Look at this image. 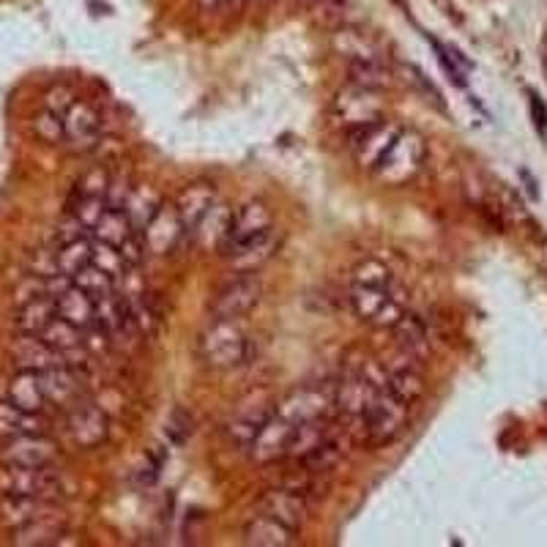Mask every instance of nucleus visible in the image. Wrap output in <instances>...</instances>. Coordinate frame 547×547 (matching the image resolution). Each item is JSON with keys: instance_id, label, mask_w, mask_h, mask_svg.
<instances>
[{"instance_id": "nucleus-24", "label": "nucleus", "mask_w": 547, "mask_h": 547, "mask_svg": "<svg viewBox=\"0 0 547 547\" xmlns=\"http://www.w3.org/2000/svg\"><path fill=\"white\" fill-rule=\"evenodd\" d=\"M55 310H58V318L69 320L80 331L91 329L96 323V301L83 288H77L74 282L63 290L61 296H55Z\"/></svg>"}, {"instance_id": "nucleus-17", "label": "nucleus", "mask_w": 547, "mask_h": 547, "mask_svg": "<svg viewBox=\"0 0 547 547\" xmlns=\"http://www.w3.org/2000/svg\"><path fill=\"white\" fill-rule=\"evenodd\" d=\"M11 362L17 370L28 372H47L52 367H61L63 353L50 348L39 334H20L14 345H11Z\"/></svg>"}, {"instance_id": "nucleus-1", "label": "nucleus", "mask_w": 547, "mask_h": 547, "mask_svg": "<svg viewBox=\"0 0 547 547\" xmlns=\"http://www.w3.org/2000/svg\"><path fill=\"white\" fill-rule=\"evenodd\" d=\"M197 353L214 370H233L252 359V340L238 320L214 318L197 340Z\"/></svg>"}, {"instance_id": "nucleus-29", "label": "nucleus", "mask_w": 547, "mask_h": 547, "mask_svg": "<svg viewBox=\"0 0 547 547\" xmlns=\"http://www.w3.org/2000/svg\"><path fill=\"white\" fill-rule=\"evenodd\" d=\"M394 340H397V348L403 353H408L411 359H422L430 353V331L424 326L422 318H416L411 312H403V318L397 320L392 326Z\"/></svg>"}, {"instance_id": "nucleus-20", "label": "nucleus", "mask_w": 547, "mask_h": 547, "mask_svg": "<svg viewBox=\"0 0 547 547\" xmlns=\"http://www.w3.org/2000/svg\"><path fill=\"white\" fill-rule=\"evenodd\" d=\"M271 228V211L269 206L263 203V200H249L241 208L233 211V222H230V233L228 241H225V247L219 249V255L222 252H228L230 247H236L241 241H247V238H255L258 233Z\"/></svg>"}, {"instance_id": "nucleus-22", "label": "nucleus", "mask_w": 547, "mask_h": 547, "mask_svg": "<svg viewBox=\"0 0 547 547\" xmlns=\"http://www.w3.org/2000/svg\"><path fill=\"white\" fill-rule=\"evenodd\" d=\"M375 392H378V389L364 378L362 370L348 372L340 381V386L334 389V405H337V411L345 413L348 419L362 422V413L367 411V405H370V400L375 397Z\"/></svg>"}, {"instance_id": "nucleus-5", "label": "nucleus", "mask_w": 547, "mask_h": 547, "mask_svg": "<svg viewBox=\"0 0 547 547\" xmlns=\"http://www.w3.org/2000/svg\"><path fill=\"white\" fill-rule=\"evenodd\" d=\"M260 299H263V282L258 274H238L217 290V296L211 301V315L238 320L255 310Z\"/></svg>"}, {"instance_id": "nucleus-26", "label": "nucleus", "mask_w": 547, "mask_h": 547, "mask_svg": "<svg viewBox=\"0 0 547 547\" xmlns=\"http://www.w3.org/2000/svg\"><path fill=\"white\" fill-rule=\"evenodd\" d=\"M42 378V389L47 403L58 405V408H74L80 403V381L66 364L61 367H52L47 372H39Z\"/></svg>"}, {"instance_id": "nucleus-7", "label": "nucleus", "mask_w": 547, "mask_h": 547, "mask_svg": "<svg viewBox=\"0 0 547 547\" xmlns=\"http://www.w3.org/2000/svg\"><path fill=\"white\" fill-rule=\"evenodd\" d=\"M348 299H351V310L356 312V318L370 326H378V329H392L405 312L403 304L394 299L392 288L353 285Z\"/></svg>"}, {"instance_id": "nucleus-44", "label": "nucleus", "mask_w": 547, "mask_h": 547, "mask_svg": "<svg viewBox=\"0 0 547 547\" xmlns=\"http://www.w3.org/2000/svg\"><path fill=\"white\" fill-rule=\"evenodd\" d=\"M353 285H370V288H392V271L381 260L367 258L353 269Z\"/></svg>"}, {"instance_id": "nucleus-42", "label": "nucleus", "mask_w": 547, "mask_h": 547, "mask_svg": "<svg viewBox=\"0 0 547 547\" xmlns=\"http://www.w3.org/2000/svg\"><path fill=\"white\" fill-rule=\"evenodd\" d=\"M33 135L39 137L47 145H61L66 143V132H63V115L52 113L47 107H42L39 113L33 115L31 121Z\"/></svg>"}, {"instance_id": "nucleus-50", "label": "nucleus", "mask_w": 547, "mask_h": 547, "mask_svg": "<svg viewBox=\"0 0 547 547\" xmlns=\"http://www.w3.org/2000/svg\"><path fill=\"white\" fill-rule=\"evenodd\" d=\"M528 104H531V118H534V126H537V132H539V135H545V129H547V107H545V102L539 99L537 93L531 91V93H528Z\"/></svg>"}, {"instance_id": "nucleus-34", "label": "nucleus", "mask_w": 547, "mask_h": 547, "mask_svg": "<svg viewBox=\"0 0 547 547\" xmlns=\"http://www.w3.org/2000/svg\"><path fill=\"white\" fill-rule=\"evenodd\" d=\"M58 315L55 310V299L50 296H39V299H31L20 304V310H17V329L20 334H42L47 329V323Z\"/></svg>"}, {"instance_id": "nucleus-8", "label": "nucleus", "mask_w": 547, "mask_h": 547, "mask_svg": "<svg viewBox=\"0 0 547 547\" xmlns=\"http://www.w3.org/2000/svg\"><path fill=\"white\" fill-rule=\"evenodd\" d=\"M334 389L326 386H299L277 405V413L290 424L301 422H318V419H329L334 411Z\"/></svg>"}, {"instance_id": "nucleus-36", "label": "nucleus", "mask_w": 547, "mask_h": 547, "mask_svg": "<svg viewBox=\"0 0 547 547\" xmlns=\"http://www.w3.org/2000/svg\"><path fill=\"white\" fill-rule=\"evenodd\" d=\"M91 233L96 236V241H104V244L121 247L126 238L135 233V228H132V222H129V217H126L121 208L107 206V211H104L102 219L96 222V228H93Z\"/></svg>"}, {"instance_id": "nucleus-15", "label": "nucleus", "mask_w": 547, "mask_h": 547, "mask_svg": "<svg viewBox=\"0 0 547 547\" xmlns=\"http://www.w3.org/2000/svg\"><path fill=\"white\" fill-rule=\"evenodd\" d=\"M110 435V419L99 405L77 403L69 411V438L80 449H96L102 446Z\"/></svg>"}, {"instance_id": "nucleus-6", "label": "nucleus", "mask_w": 547, "mask_h": 547, "mask_svg": "<svg viewBox=\"0 0 547 547\" xmlns=\"http://www.w3.org/2000/svg\"><path fill=\"white\" fill-rule=\"evenodd\" d=\"M334 118L348 132H356V129H364V126L383 121V104L378 99V91H370V88L351 83L345 91L337 93V99H334Z\"/></svg>"}, {"instance_id": "nucleus-49", "label": "nucleus", "mask_w": 547, "mask_h": 547, "mask_svg": "<svg viewBox=\"0 0 547 547\" xmlns=\"http://www.w3.org/2000/svg\"><path fill=\"white\" fill-rule=\"evenodd\" d=\"M55 236H58V241H61V244H69V241H74V238L88 236V230L80 225V219L69 217L66 222H63L61 228H58V233H55Z\"/></svg>"}, {"instance_id": "nucleus-4", "label": "nucleus", "mask_w": 547, "mask_h": 547, "mask_svg": "<svg viewBox=\"0 0 547 547\" xmlns=\"http://www.w3.org/2000/svg\"><path fill=\"white\" fill-rule=\"evenodd\" d=\"M424 156H427V145H424V137L419 132H400L394 145L389 148V154L383 156L381 165L375 167L372 173L378 181L389 186H403L408 181L419 176V170L424 165Z\"/></svg>"}, {"instance_id": "nucleus-32", "label": "nucleus", "mask_w": 547, "mask_h": 547, "mask_svg": "<svg viewBox=\"0 0 547 547\" xmlns=\"http://www.w3.org/2000/svg\"><path fill=\"white\" fill-rule=\"evenodd\" d=\"M159 206H162V195L156 192L154 186L140 184L132 186V192L126 197L124 214L129 217V222H132V228L143 233L145 225H148V222L154 219L156 211H159Z\"/></svg>"}, {"instance_id": "nucleus-45", "label": "nucleus", "mask_w": 547, "mask_h": 547, "mask_svg": "<svg viewBox=\"0 0 547 547\" xmlns=\"http://www.w3.org/2000/svg\"><path fill=\"white\" fill-rule=\"evenodd\" d=\"M104 211H107V200H102V197L80 195V200H77L72 208V217L80 219V225H83V228L91 233V230L96 228V222L102 219Z\"/></svg>"}, {"instance_id": "nucleus-3", "label": "nucleus", "mask_w": 547, "mask_h": 547, "mask_svg": "<svg viewBox=\"0 0 547 547\" xmlns=\"http://www.w3.org/2000/svg\"><path fill=\"white\" fill-rule=\"evenodd\" d=\"M66 490L61 471L52 465H6L0 468V493L3 496H36L58 501Z\"/></svg>"}, {"instance_id": "nucleus-38", "label": "nucleus", "mask_w": 547, "mask_h": 547, "mask_svg": "<svg viewBox=\"0 0 547 547\" xmlns=\"http://www.w3.org/2000/svg\"><path fill=\"white\" fill-rule=\"evenodd\" d=\"M39 337L58 353H69L83 345V331L77 329V326H72L69 320L58 318V315L47 323V329H44Z\"/></svg>"}, {"instance_id": "nucleus-21", "label": "nucleus", "mask_w": 547, "mask_h": 547, "mask_svg": "<svg viewBox=\"0 0 547 547\" xmlns=\"http://www.w3.org/2000/svg\"><path fill=\"white\" fill-rule=\"evenodd\" d=\"M386 370H389V383H386V389L411 408L419 397L424 394V378L419 367H416V359H411L408 353L400 351V356L394 359V362L386 364Z\"/></svg>"}, {"instance_id": "nucleus-48", "label": "nucleus", "mask_w": 547, "mask_h": 547, "mask_svg": "<svg viewBox=\"0 0 547 547\" xmlns=\"http://www.w3.org/2000/svg\"><path fill=\"white\" fill-rule=\"evenodd\" d=\"M118 252L124 255L126 266H140V263H143V258H145L143 233H140V230H135V233H132V236L126 238L124 244L118 247Z\"/></svg>"}, {"instance_id": "nucleus-27", "label": "nucleus", "mask_w": 547, "mask_h": 547, "mask_svg": "<svg viewBox=\"0 0 547 547\" xmlns=\"http://www.w3.org/2000/svg\"><path fill=\"white\" fill-rule=\"evenodd\" d=\"M244 542L258 547H290L296 545V531L282 526L279 520L269 515H255L244 526Z\"/></svg>"}, {"instance_id": "nucleus-52", "label": "nucleus", "mask_w": 547, "mask_h": 547, "mask_svg": "<svg viewBox=\"0 0 547 547\" xmlns=\"http://www.w3.org/2000/svg\"><path fill=\"white\" fill-rule=\"evenodd\" d=\"M241 3H249V0H241Z\"/></svg>"}, {"instance_id": "nucleus-30", "label": "nucleus", "mask_w": 547, "mask_h": 547, "mask_svg": "<svg viewBox=\"0 0 547 547\" xmlns=\"http://www.w3.org/2000/svg\"><path fill=\"white\" fill-rule=\"evenodd\" d=\"M52 501L36 496H3L0 501V520L9 528H22L28 526L31 520L42 517L44 512H50Z\"/></svg>"}, {"instance_id": "nucleus-33", "label": "nucleus", "mask_w": 547, "mask_h": 547, "mask_svg": "<svg viewBox=\"0 0 547 547\" xmlns=\"http://www.w3.org/2000/svg\"><path fill=\"white\" fill-rule=\"evenodd\" d=\"M329 419H318V422H301L293 427V435H290L288 444V460H296L301 463L304 457L310 455L312 449H318L323 444V438L329 435Z\"/></svg>"}, {"instance_id": "nucleus-39", "label": "nucleus", "mask_w": 547, "mask_h": 547, "mask_svg": "<svg viewBox=\"0 0 547 547\" xmlns=\"http://www.w3.org/2000/svg\"><path fill=\"white\" fill-rule=\"evenodd\" d=\"M348 74H351V83L370 88V91L381 93L383 88L392 85V74L383 66V61H351Z\"/></svg>"}, {"instance_id": "nucleus-46", "label": "nucleus", "mask_w": 547, "mask_h": 547, "mask_svg": "<svg viewBox=\"0 0 547 547\" xmlns=\"http://www.w3.org/2000/svg\"><path fill=\"white\" fill-rule=\"evenodd\" d=\"M110 173H107V167H91L83 178H80V184H77V192L83 197H107V189H110Z\"/></svg>"}, {"instance_id": "nucleus-9", "label": "nucleus", "mask_w": 547, "mask_h": 547, "mask_svg": "<svg viewBox=\"0 0 547 547\" xmlns=\"http://www.w3.org/2000/svg\"><path fill=\"white\" fill-rule=\"evenodd\" d=\"M403 129L397 124H386V118L378 121V124L364 126V129H356V132H348L351 137V148L353 156H356V162L364 170H375V167L381 165V159L389 154V148L394 145L397 135H400Z\"/></svg>"}, {"instance_id": "nucleus-18", "label": "nucleus", "mask_w": 547, "mask_h": 547, "mask_svg": "<svg viewBox=\"0 0 547 547\" xmlns=\"http://www.w3.org/2000/svg\"><path fill=\"white\" fill-rule=\"evenodd\" d=\"M277 408L260 403H244L225 424V438L230 446H236L241 452H247L249 444L255 441V435L260 433V427L269 422Z\"/></svg>"}, {"instance_id": "nucleus-47", "label": "nucleus", "mask_w": 547, "mask_h": 547, "mask_svg": "<svg viewBox=\"0 0 547 547\" xmlns=\"http://www.w3.org/2000/svg\"><path fill=\"white\" fill-rule=\"evenodd\" d=\"M74 102H77V96H74V91L69 85H55V88H50L47 96H44V107L58 115L66 113Z\"/></svg>"}, {"instance_id": "nucleus-51", "label": "nucleus", "mask_w": 547, "mask_h": 547, "mask_svg": "<svg viewBox=\"0 0 547 547\" xmlns=\"http://www.w3.org/2000/svg\"><path fill=\"white\" fill-rule=\"evenodd\" d=\"M197 3H200V6H203V9L214 11V9H219V6H225V3H228V0H197Z\"/></svg>"}, {"instance_id": "nucleus-35", "label": "nucleus", "mask_w": 547, "mask_h": 547, "mask_svg": "<svg viewBox=\"0 0 547 547\" xmlns=\"http://www.w3.org/2000/svg\"><path fill=\"white\" fill-rule=\"evenodd\" d=\"M342 457H345V444H342L340 438L329 430V435L323 438V444H320L318 449H312L310 455L304 457L299 465L307 471V474L320 476V474H329L331 468L340 463Z\"/></svg>"}, {"instance_id": "nucleus-19", "label": "nucleus", "mask_w": 547, "mask_h": 547, "mask_svg": "<svg viewBox=\"0 0 547 547\" xmlns=\"http://www.w3.org/2000/svg\"><path fill=\"white\" fill-rule=\"evenodd\" d=\"M69 534V520L61 512H44L42 517L31 520L28 526L14 531V545L22 547H44V545H61L63 537Z\"/></svg>"}, {"instance_id": "nucleus-12", "label": "nucleus", "mask_w": 547, "mask_h": 547, "mask_svg": "<svg viewBox=\"0 0 547 547\" xmlns=\"http://www.w3.org/2000/svg\"><path fill=\"white\" fill-rule=\"evenodd\" d=\"M258 512L260 515L274 517L282 526L293 528L299 534L301 526L307 523L310 506H307V498L296 493V490H290V487H274V490H266L258 498Z\"/></svg>"}, {"instance_id": "nucleus-31", "label": "nucleus", "mask_w": 547, "mask_h": 547, "mask_svg": "<svg viewBox=\"0 0 547 547\" xmlns=\"http://www.w3.org/2000/svg\"><path fill=\"white\" fill-rule=\"evenodd\" d=\"M9 400L14 405L25 408V411L33 413H44V408L50 405L47 403V397H44L39 372L28 370H17V375L9 381Z\"/></svg>"}, {"instance_id": "nucleus-23", "label": "nucleus", "mask_w": 547, "mask_h": 547, "mask_svg": "<svg viewBox=\"0 0 547 547\" xmlns=\"http://www.w3.org/2000/svg\"><path fill=\"white\" fill-rule=\"evenodd\" d=\"M173 203H176L178 217L184 222L186 233H192L197 222L206 217L208 208L217 203V189H214V184H208V181H195V184L184 186L181 195Z\"/></svg>"}, {"instance_id": "nucleus-11", "label": "nucleus", "mask_w": 547, "mask_h": 547, "mask_svg": "<svg viewBox=\"0 0 547 547\" xmlns=\"http://www.w3.org/2000/svg\"><path fill=\"white\" fill-rule=\"evenodd\" d=\"M184 236L186 228L181 217H178L176 203H165L162 200V206L154 214V219L143 230L145 249L154 252V255H170V252H176V247L184 241Z\"/></svg>"}, {"instance_id": "nucleus-43", "label": "nucleus", "mask_w": 547, "mask_h": 547, "mask_svg": "<svg viewBox=\"0 0 547 547\" xmlns=\"http://www.w3.org/2000/svg\"><path fill=\"white\" fill-rule=\"evenodd\" d=\"M72 282L77 285V288H83L88 296H93V301L102 299V296H107V293H113L115 288V279L107 277L104 271H99L96 266H85L83 271H77L72 277Z\"/></svg>"}, {"instance_id": "nucleus-2", "label": "nucleus", "mask_w": 547, "mask_h": 547, "mask_svg": "<svg viewBox=\"0 0 547 547\" xmlns=\"http://www.w3.org/2000/svg\"><path fill=\"white\" fill-rule=\"evenodd\" d=\"M362 435L370 446H389L408 427V405L400 403L389 389H378L362 413Z\"/></svg>"}, {"instance_id": "nucleus-25", "label": "nucleus", "mask_w": 547, "mask_h": 547, "mask_svg": "<svg viewBox=\"0 0 547 547\" xmlns=\"http://www.w3.org/2000/svg\"><path fill=\"white\" fill-rule=\"evenodd\" d=\"M230 222H233V208L217 200V203L206 211V217L200 219V222L195 225V230H192L197 247H203V249L225 247V241H228V233H230Z\"/></svg>"}, {"instance_id": "nucleus-41", "label": "nucleus", "mask_w": 547, "mask_h": 547, "mask_svg": "<svg viewBox=\"0 0 547 547\" xmlns=\"http://www.w3.org/2000/svg\"><path fill=\"white\" fill-rule=\"evenodd\" d=\"M91 266L104 271L107 277L121 279L126 274V260L113 244H104V241H93L91 249Z\"/></svg>"}, {"instance_id": "nucleus-16", "label": "nucleus", "mask_w": 547, "mask_h": 547, "mask_svg": "<svg viewBox=\"0 0 547 547\" xmlns=\"http://www.w3.org/2000/svg\"><path fill=\"white\" fill-rule=\"evenodd\" d=\"M293 427H296V424H290L288 419H282V416L274 411V416L260 427V433L255 435V441L249 444L247 449L249 457L260 465H269L282 460V457L288 455V444H290V435H293Z\"/></svg>"}, {"instance_id": "nucleus-40", "label": "nucleus", "mask_w": 547, "mask_h": 547, "mask_svg": "<svg viewBox=\"0 0 547 547\" xmlns=\"http://www.w3.org/2000/svg\"><path fill=\"white\" fill-rule=\"evenodd\" d=\"M334 44H337V50L351 61H381V55H378V47L370 42V39H364L359 31H340L334 36Z\"/></svg>"}, {"instance_id": "nucleus-37", "label": "nucleus", "mask_w": 547, "mask_h": 547, "mask_svg": "<svg viewBox=\"0 0 547 547\" xmlns=\"http://www.w3.org/2000/svg\"><path fill=\"white\" fill-rule=\"evenodd\" d=\"M91 249L93 241H88V236L74 238L69 244H61L55 249V260H58V271L66 274V277H74L77 271H83L88 263H91Z\"/></svg>"}, {"instance_id": "nucleus-13", "label": "nucleus", "mask_w": 547, "mask_h": 547, "mask_svg": "<svg viewBox=\"0 0 547 547\" xmlns=\"http://www.w3.org/2000/svg\"><path fill=\"white\" fill-rule=\"evenodd\" d=\"M63 132L66 143L77 151H91L102 143V115L88 102H74L63 113Z\"/></svg>"}, {"instance_id": "nucleus-10", "label": "nucleus", "mask_w": 547, "mask_h": 547, "mask_svg": "<svg viewBox=\"0 0 547 547\" xmlns=\"http://www.w3.org/2000/svg\"><path fill=\"white\" fill-rule=\"evenodd\" d=\"M279 244H282V236L279 230H274L271 225L269 230H263L255 238H247L236 247H230L228 252H222L228 266L233 269V274H255L258 269H263L274 255H277Z\"/></svg>"}, {"instance_id": "nucleus-28", "label": "nucleus", "mask_w": 547, "mask_h": 547, "mask_svg": "<svg viewBox=\"0 0 547 547\" xmlns=\"http://www.w3.org/2000/svg\"><path fill=\"white\" fill-rule=\"evenodd\" d=\"M47 433V419L42 413L25 411L11 400L0 403V438H17V435Z\"/></svg>"}, {"instance_id": "nucleus-14", "label": "nucleus", "mask_w": 547, "mask_h": 547, "mask_svg": "<svg viewBox=\"0 0 547 547\" xmlns=\"http://www.w3.org/2000/svg\"><path fill=\"white\" fill-rule=\"evenodd\" d=\"M58 460V444L44 433L6 438L0 449V463L6 465H52Z\"/></svg>"}]
</instances>
